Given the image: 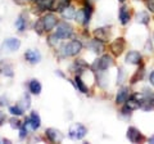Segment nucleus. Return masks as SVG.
Instances as JSON below:
<instances>
[{"mask_svg":"<svg viewBox=\"0 0 154 144\" xmlns=\"http://www.w3.org/2000/svg\"><path fill=\"white\" fill-rule=\"evenodd\" d=\"M25 58H26V61L28 62V63L36 64V63H38V62L41 61V54H40V52L38 50L30 49V50H27L25 53Z\"/></svg>","mask_w":154,"mask_h":144,"instance_id":"obj_9","label":"nucleus"},{"mask_svg":"<svg viewBox=\"0 0 154 144\" xmlns=\"http://www.w3.org/2000/svg\"><path fill=\"white\" fill-rule=\"evenodd\" d=\"M126 63L127 64H140L141 63V54L136 50H131L126 54Z\"/></svg>","mask_w":154,"mask_h":144,"instance_id":"obj_11","label":"nucleus"},{"mask_svg":"<svg viewBox=\"0 0 154 144\" xmlns=\"http://www.w3.org/2000/svg\"><path fill=\"white\" fill-rule=\"evenodd\" d=\"M19 46H21V40L17 37H9L3 42V48L8 52H16L19 49Z\"/></svg>","mask_w":154,"mask_h":144,"instance_id":"obj_8","label":"nucleus"},{"mask_svg":"<svg viewBox=\"0 0 154 144\" xmlns=\"http://www.w3.org/2000/svg\"><path fill=\"white\" fill-rule=\"evenodd\" d=\"M11 125H12V127L13 129H19L22 126V124L18 121V120H16V118H13V120H11Z\"/></svg>","mask_w":154,"mask_h":144,"instance_id":"obj_28","label":"nucleus"},{"mask_svg":"<svg viewBox=\"0 0 154 144\" xmlns=\"http://www.w3.org/2000/svg\"><path fill=\"white\" fill-rule=\"evenodd\" d=\"M149 81H150V84L154 86V70L152 71V74H150V76H149Z\"/></svg>","mask_w":154,"mask_h":144,"instance_id":"obj_31","label":"nucleus"},{"mask_svg":"<svg viewBox=\"0 0 154 144\" xmlns=\"http://www.w3.org/2000/svg\"><path fill=\"white\" fill-rule=\"evenodd\" d=\"M22 108L23 109H27V108H30V97L28 95H25V98H23V105H22Z\"/></svg>","mask_w":154,"mask_h":144,"instance_id":"obj_26","label":"nucleus"},{"mask_svg":"<svg viewBox=\"0 0 154 144\" xmlns=\"http://www.w3.org/2000/svg\"><path fill=\"white\" fill-rule=\"evenodd\" d=\"M136 21L139 23H143V25H148L149 21H150V17H149V13L143 11V12H139L136 14Z\"/></svg>","mask_w":154,"mask_h":144,"instance_id":"obj_17","label":"nucleus"},{"mask_svg":"<svg viewBox=\"0 0 154 144\" xmlns=\"http://www.w3.org/2000/svg\"><path fill=\"white\" fill-rule=\"evenodd\" d=\"M125 46H126L125 39H123V37H118V39H116L112 44H110V52H112L113 55L119 57L123 53Z\"/></svg>","mask_w":154,"mask_h":144,"instance_id":"obj_5","label":"nucleus"},{"mask_svg":"<svg viewBox=\"0 0 154 144\" xmlns=\"http://www.w3.org/2000/svg\"><path fill=\"white\" fill-rule=\"evenodd\" d=\"M153 103H154V95H153Z\"/></svg>","mask_w":154,"mask_h":144,"instance_id":"obj_36","label":"nucleus"},{"mask_svg":"<svg viewBox=\"0 0 154 144\" xmlns=\"http://www.w3.org/2000/svg\"><path fill=\"white\" fill-rule=\"evenodd\" d=\"M145 4H146L148 11L154 13V0H145Z\"/></svg>","mask_w":154,"mask_h":144,"instance_id":"obj_25","label":"nucleus"},{"mask_svg":"<svg viewBox=\"0 0 154 144\" xmlns=\"http://www.w3.org/2000/svg\"><path fill=\"white\" fill-rule=\"evenodd\" d=\"M86 134H88V129L81 124H73L68 130V135L71 139H73V140H80Z\"/></svg>","mask_w":154,"mask_h":144,"instance_id":"obj_2","label":"nucleus"},{"mask_svg":"<svg viewBox=\"0 0 154 144\" xmlns=\"http://www.w3.org/2000/svg\"><path fill=\"white\" fill-rule=\"evenodd\" d=\"M42 30H44V26H42V21L38 20L35 23V31H37L38 33H42Z\"/></svg>","mask_w":154,"mask_h":144,"instance_id":"obj_24","label":"nucleus"},{"mask_svg":"<svg viewBox=\"0 0 154 144\" xmlns=\"http://www.w3.org/2000/svg\"><path fill=\"white\" fill-rule=\"evenodd\" d=\"M7 104V99L5 98H0V105H5Z\"/></svg>","mask_w":154,"mask_h":144,"instance_id":"obj_32","label":"nucleus"},{"mask_svg":"<svg viewBox=\"0 0 154 144\" xmlns=\"http://www.w3.org/2000/svg\"><path fill=\"white\" fill-rule=\"evenodd\" d=\"M62 16H63L66 20H72L75 16H76V11L73 8H71V7H67L63 12H62Z\"/></svg>","mask_w":154,"mask_h":144,"instance_id":"obj_21","label":"nucleus"},{"mask_svg":"<svg viewBox=\"0 0 154 144\" xmlns=\"http://www.w3.org/2000/svg\"><path fill=\"white\" fill-rule=\"evenodd\" d=\"M46 136L53 143H59V142H62V139H63V135H62L60 131H58L57 129H48Z\"/></svg>","mask_w":154,"mask_h":144,"instance_id":"obj_13","label":"nucleus"},{"mask_svg":"<svg viewBox=\"0 0 154 144\" xmlns=\"http://www.w3.org/2000/svg\"><path fill=\"white\" fill-rule=\"evenodd\" d=\"M9 112H11L13 116H22L23 114V108L19 107V105H13V107L9 108Z\"/></svg>","mask_w":154,"mask_h":144,"instance_id":"obj_22","label":"nucleus"},{"mask_svg":"<svg viewBox=\"0 0 154 144\" xmlns=\"http://www.w3.org/2000/svg\"><path fill=\"white\" fill-rule=\"evenodd\" d=\"M0 143H2V139H0Z\"/></svg>","mask_w":154,"mask_h":144,"instance_id":"obj_37","label":"nucleus"},{"mask_svg":"<svg viewBox=\"0 0 154 144\" xmlns=\"http://www.w3.org/2000/svg\"><path fill=\"white\" fill-rule=\"evenodd\" d=\"M118 16H119V21H121L122 25H127L128 21H130V11H128V7L123 5V7L119 8Z\"/></svg>","mask_w":154,"mask_h":144,"instance_id":"obj_15","label":"nucleus"},{"mask_svg":"<svg viewBox=\"0 0 154 144\" xmlns=\"http://www.w3.org/2000/svg\"><path fill=\"white\" fill-rule=\"evenodd\" d=\"M118 2H121V3H125V0H118Z\"/></svg>","mask_w":154,"mask_h":144,"instance_id":"obj_34","label":"nucleus"},{"mask_svg":"<svg viewBox=\"0 0 154 144\" xmlns=\"http://www.w3.org/2000/svg\"><path fill=\"white\" fill-rule=\"evenodd\" d=\"M16 27H17L18 31H25V28H26V21H25V18H23L22 16L16 21Z\"/></svg>","mask_w":154,"mask_h":144,"instance_id":"obj_23","label":"nucleus"},{"mask_svg":"<svg viewBox=\"0 0 154 144\" xmlns=\"http://www.w3.org/2000/svg\"><path fill=\"white\" fill-rule=\"evenodd\" d=\"M89 46L91 48V50H94L95 53H102L103 50H104V45H103V42L100 41V40H98V39H95V40H93L89 44Z\"/></svg>","mask_w":154,"mask_h":144,"instance_id":"obj_18","label":"nucleus"},{"mask_svg":"<svg viewBox=\"0 0 154 144\" xmlns=\"http://www.w3.org/2000/svg\"><path fill=\"white\" fill-rule=\"evenodd\" d=\"M26 125H31L32 130H37L41 125V120H40V116L36 113V112H32L30 118L26 120Z\"/></svg>","mask_w":154,"mask_h":144,"instance_id":"obj_14","label":"nucleus"},{"mask_svg":"<svg viewBox=\"0 0 154 144\" xmlns=\"http://www.w3.org/2000/svg\"><path fill=\"white\" fill-rule=\"evenodd\" d=\"M113 64V58L110 55L108 54H104L102 58H99L98 61L95 62V67H96V71H105V70H108L109 67H112Z\"/></svg>","mask_w":154,"mask_h":144,"instance_id":"obj_4","label":"nucleus"},{"mask_svg":"<svg viewBox=\"0 0 154 144\" xmlns=\"http://www.w3.org/2000/svg\"><path fill=\"white\" fill-rule=\"evenodd\" d=\"M95 35H96V37H98V40H100V41H107L108 36H109V31H108L107 27L98 28V30L95 31Z\"/></svg>","mask_w":154,"mask_h":144,"instance_id":"obj_16","label":"nucleus"},{"mask_svg":"<svg viewBox=\"0 0 154 144\" xmlns=\"http://www.w3.org/2000/svg\"><path fill=\"white\" fill-rule=\"evenodd\" d=\"M55 35L59 37V39H69V37L73 35V28H72V26L69 25V23L62 22L57 27Z\"/></svg>","mask_w":154,"mask_h":144,"instance_id":"obj_3","label":"nucleus"},{"mask_svg":"<svg viewBox=\"0 0 154 144\" xmlns=\"http://www.w3.org/2000/svg\"><path fill=\"white\" fill-rule=\"evenodd\" d=\"M71 0H51L50 3V11L53 12H63L67 7H69Z\"/></svg>","mask_w":154,"mask_h":144,"instance_id":"obj_7","label":"nucleus"},{"mask_svg":"<svg viewBox=\"0 0 154 144\" xmlns=\"http://www.w3.org/2000/svg\"><path fill=\"white\" fill-rule=\"evenodd\" d=\"M30 92L32 93V94H35V95H38L41 93V84L38 83L37 80H31L30 81Z\"/></svg>","mask_w":154,"mask_h":144,"instance_id":"obj_19","label":"nucleus"},{"mask_svg":"<svg viewBox=\"0 0 154 144\" xmlns=\"http://www.w3.org/2000/svg\"><path fill=\"white\" fill-rule=\"evenodd\" d=\"M4 74H5L7 76H9V77H12L13 76V72H12V66H9V64H7L5 66V68H4Z\"/></svg>","mask_w":154,"mask_h":144,"instance_id":"obj_29","label":"nucleus"},{"mask_svg":"<svg viewBox=\"0 0 154 144\" xmlns=\"http://www.w3.org/2000/svg\"><path fill=\"white\" fill-rule=\"evenodd\" d=\"M0 72H2V68H0Z\"/></svg>","mask_w":154,"mask_h":144,"instance_id":"obj_38","label":"nucleus"},{"mask_svg":"<svg viewBox=\"0 0 154 144\" xmlns=\"http://www.w3.org/2000/svg\"><path fill=\"white\" fill-rule=\"evenodd\" d=\"M36 2H44V0H36Z\"/></svg>","mask_w":154,"mask_h":144,"instance_id":"obj_35","label":"nucleus"},{"mask_svg":"<svg viewBox=\"0 0 154 144\" xmlns=\"http://www.w3.org/2000/svg\"><path fill=\"white\" fill-rule=\"evenodd\" d=\"M148 142H149V143H154V135H153L152 138H149V139H148Z\"/></svg>","mask_w":154,"mask_h":144,"instance_id":"obj_33","label":"nucleus"},{"mask_svg":"<svg viewBox=\"0 0 154 144\" xmlns=\"http://www.w3.org/2000/svg\"><path fill=\"white\" fill-rule=\"evenodd\" d=\"M130 98V90L128 88H121L118 90L117 95H116V103L117 104H123L127 102V99Z\"/></svg>","mask_w":154,"mask_h":144,"instance_id":"obj_12","label":"nucleus"},{"mask_svg":"<svg viewBox=\"0 0 154 144\" xmlns=\"http://www.w3.org/2000/svg\"><path fill=\"white\" fill-rule=\"evenodd\" d=\"M75 83H76V88L79 89L81 93H88V92H89L88 86H86V85L84 84V81L81 80L80 76H76V77H75Z\"/></svg>","mask_w":154,"mask_h":144,"instance_id":"obj_20","label":"nucleus"},{"mask_svg":"<svg viewBox=\"0 0 154 144\" xmlns=\"http://www.w3.org/2000/svg\"><path fill=\"white\" fill-rule=\"evenodd\" d=\"M27 136V129H26V124L21 126V134H19V138L21 139H25Z\"/></svg>","mask_w":154,"mask_h":144,"instance_id":"obj_27","label":"nucleus"},{"mask_svg":"<svg viewBox=\"0 0 154 144\" xmlns=\"http://www.w3.org/2000/svg\"><path fill=\"white\" fill-rule=\"evenodd\" d=\"M62 50H63V54L66 57H75L82 50V44L79 40H72L62 48Z\"/></svg>","mask_w":154,"mask_h":144,"instance_id":"obj_1","label":"nucleus"},{"mask_svg":"<svg viewBox=\"0 0 154 144\" xmlns=\"http://www.w3.org/2000/svg\"><path fill=\"white\" fill-rule=\"evenodd\" d=\"M127 139L131 143H139V142H141L144 136H143V134L137 130L136 127H128V130H127Z\"/></svg>","mask_w":154,"mask_h":144,"instance_id":"obj_10","label":"nucleus"},{"mask_svg":"<svg viewBox=\"0 0 154 144\" xmlns=\"http://www.w3.org/2000/svg\"><path fill=\"white\" fill-rule=\"evenodd\" d=\"M41 21H42V26H44V31L46 32H50L58 23V20L54 14H46L44 18H41Z\"/></svg>","mask_w":154,"mask_h":144,"instance_id":"obj_6","label":"nucleus"},{"mask_svg":"<svg viewBox=\"0 0 154 144\" xmlns=\"http://www.w3.org/2000/svg\"><path fill=\"white\" fill-rule=\"evenodd\" d=\"M5 113H4V112H2V111H0V125H3L4 124V121H5Z\"/></svg>","mask_w":154,"mask_h":144,"instance_id":"obj_30","label":"nucleus"}]
</instances>
